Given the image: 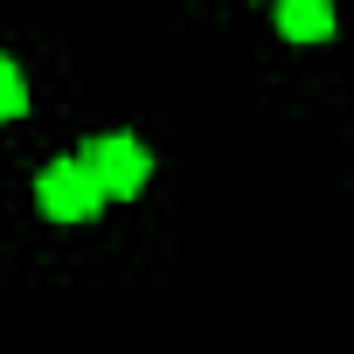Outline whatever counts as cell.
<instances>
[{"label":"cell","instance_id":"obj_1","mask_svg":"<svg viewBox=\"0 0 354 354\" xmlns=\"http://www.w3.org/2000/svg\"><path fill=\"white\" fill-rule=\"evenodd\" d=\"M104 202H111V195H104L97 174H91V160H56V167H42V216H56V223H91Z\"/></svg>","mask_w":354,"mask_h":354},{"label":"cell","instance_id":"obj_2","mask_svg":"<svg viewBox=\"0 0 354 354\" xmlns=\"http://www.w3.org/2000/svg\"><path fill=\"white\" fill-rule=\"evenodd\" d=\"M84 160H91V174L104 181V195H139L146 174H153V153H146L132 132H104V139H91Z\"/></svg>","mask_w":354,"mask_h":354},{"label":"cell","instance_id":"obj_3","mask_svg":"<svg viewBox=\"0 0 354 354\" xmlns=\"http://www.w3.org/2000/svg\"><path fill=\"white\" fill-rule=\"evenodd\" d=\"M285 42H326L333 35V0H278Z\"/></svg>","mask_w":354,"mask_h":354},{"label":"cell","instance_id":"obj_4","mask_svg":"<svg viewBox=\"0 0 354 354\" xmlns=\"http://www.w3.org/2000/svg\"><path fill=\"white\" fill-rule=\"evenodd\" d=\"M28 111V84H21V70L0 56V118H21Z\"/></svg>","mask_w":354,"mask_h":354}]
</instances>
